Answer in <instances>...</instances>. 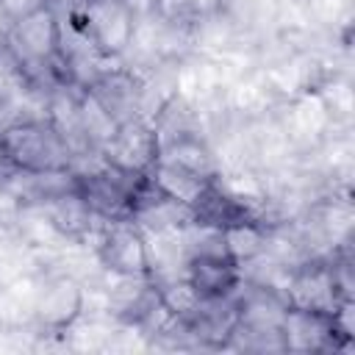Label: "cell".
I'll return each instance as SVG.
<instances>
[{"mask_svg":"<svg viewBox=\"0 0 355 355\" xmlns=\"http://www.w3.org/2000/svg\"><path fill=\"white\" fill-rule=\"evenodd\" d=\"M3 164L17 172L44 175L72 169V150L47 116H22L0 125Z\"/></svg>","mask_w":355,"mask_h":355,"instance_id":"1","label":"cell"},{"mask_svg":"<svg viewBox=\"0 0 355 355\" xmlns=\"http://www.w3.org/2000/svg\"><path fill=\"white\" fill-rule=\"evenodd\" d=\"M69 19L100 55L125 58L136 31V17L122 0H86L69 14Z\"/></svg>","mask_w":355,"mask_h":355,"instance_id":"2","label":"cell"},{"mask_svg":"<svg viewBox=\"0 0 355 355\" xmlns=\"http://www.w3.org/2000/svg\"><path fill=\"white\" fill-rule=\"evenodd\" d=\"M3 44L8 47V53L17 58L19 72L39 67L50 75V61L58 55V44H61V25H58V14L44 6L39 11H33L31 17L8 25Z\"/></svg>","mask_w":355,"mask_h":355,"instance_id":"3","label":"cell"},{"mask_svg":"<svg viewBox=\"0 0 355 355\" xmlns=\"http://www.w3.org/2000/svg\"><path fill=\"white\" fill-rule=\"evenodd\" d=\"M86 283L64 269L47 272L39 277L36 302H33V322L44 333H64L83 316Z\"/></svg>","mask_w":355,"mask_h":355,"instance_id":"4","label":"cell"},{"mask_svg":"<svg viewBox=\"0 0 355 355\" xmlns=\"http://www.w3.org/2000/svg\"><path fill=\"white\" fill-rule=\"evenodd\" d=\"M283 297H286V305L291 308H305V311H319L333 316L336 305L344 300L336 286L333 261L316 255L291 266L286 275Z\"/></svg>","mask_w":355,"mask_h":355,"instance_id":"5","label":"cell"},{"mask_svg":"<svg viewBox=\"0 0 355 355\" xmlns=\"http://www.w3.org/2000/svg\"><path fill=\"white\" fill-rule=\"evenodd\" d=\"M100 155L105 164L130 172V175H147L150 166L158 161V133L155 125L144 116H133L119 122L116 133L100 147Z\"/></svg>","mask_w":355,"mask_h":355,"instance_id":"6","label":"cell"},{"mask_svg":"<svg viewBox=\"0 0 355 355\" xmlns=\"http://www.w3.org/2000/svg\"><path fill=\"white\" fill-rule=\"evenodd\" d=\"M280 338H283V352H330L352 344V338L336 330L330 313L291 308V305L283 313Z\"/></svg>","mask_w":355,"mask_h":355,"instance_id":"7","label":"cell"},{"mask_svg":"<svg viewBox=\"0 0 355 355\" xmlns=\"http://www.w3.org/2000/svg\"><path fill=\"white\" fill-rule=\"evenodd\" d=\"M94 255L103 269L125 272V275H150L144 233L133 219L105 222L94 247Z\"/></svg>","mask_w":355,"mask_h":355,"instance_id":"8","label":"cell"},{"mask_svg":"<svg viewBox=\"0 0 355 355\" xmlns=\"http://www.w3.org/2000/svg\"><path fill=\"white\" fill-rule=\"evenodd\" d=\"M183 275L200 291L202 300H225L233 297L244 280V269L230 261L225 252H194L186 258Z\"/></svg>","mask_w":355,"mask_h":355,"instance_id":"9","label":"cell"},{"mask_svg":"<svg viewBox=\"0 0 355 355\" xmlns=\"http://www.w3.org/2000/svg\"><path fill=\"white\" fill-rule=\"evenodd\" d=\"M147 180H150L161 194H166L169 200H175V202H180V205L191 208L194 216H197V208H200V205L208 200V194L214 191V178H202V175H197V172H191V169H183V166L166 161V158H158V161L150 166Z\"/></svg>","mask_w":355,"mask_h":355,"instance_id":"10","label":"cell"},{"mask_svg":"<svg viewBox=\"0 0 355 355\" xmlns=\"http://www.w3.org/2000/svg\"><path fill=\"white\" fill-rule=\"evenodd\" d=\"M89 92L116 116V122L133 119L139 116V105H141V75L133 72L130 67H116L108 69L103 75L94 78V83L89 86Z\"/></svg>","mask_w":355,"mask_h":355,"instance_id":"11","label":"cell"},{"mask_svg":"<svg viewBox=\"0 0 355 355\" xmlns=\"http://www.w3.org/2000/svg\"><path fill=\"white\" fill-rule=\"evenodd\" d=\"M158 158H166L183 169L202 175V178H216V172H219L216 150H211V144L200 136V130H183V133L161 139Z\"/></svg>","mask_w":355,"mask_h":355,"instance_id":"12","label":"cell"},{"mask_svg":"<svg viewBox=\"0 0 355 355\" xmlns=\"http://www.w3.org/2000/svg\"><path fill=\"white\" fill-rule=\"evenodd\" d=\"M222 230V247L225 255L230 261H236L239 266H247L250 261L261 258L266 250V239H269V225L258 216H239L230 219L227 225L219 227Z\"/></svg>","mask_w":355,"mask_h":355,"instance_id":"13","label":"cell"},{"mask_svg":"<svg viewBox=\"0 0 355 355\" xmlns=\"http://www.w3.org/2000/svg\"><path fill=\"white\" fill-rule=\"evenodd\" d=\"M78 116H80V128L92 150H100L119 128L116 116L89 89H78Z\"/></svg>","mask_w":355,"mask_h":355,"instance_id":"14","label":"cell"},{"mask_svg":"<svg viewBox=\"0 0 355 355\" xmlns=\"http://www.w3.org/2000/svg\"><path fill=\"white\" fill-rule=\"evenodd\" d=\"M153 283H155V294H158V300H161L178 319H183V322L191 319V316L200 311V305L205 302L186 275H175V277L153 280Z\"/></svg>","mask_w":355,"mask_h":355,"instance_id":"15","label":"cell"},{"mask_svg":"<svg viewBox=\"0 0 355 355\" xmlns=\"http://www.w3.org/2000/svg\"><path fill=\"white\" fill-rule=\"evenodd\" d=\"M150 17L175 31H191V25H194L189 0H153Z\"/></svg>","mask_w":355,"mask_h":355,"instance_id":"16","label":"cell"},{"mask_svg":"<svg viewBox=\"0 0 355 355\" xmlns=\"http://www.w3.org/2000/svg\"><path fill=\"white\" fill-rule=\"evenodd\" d=\"M44 6H50V0H0V19L6 22V31H8V25L31 17Z\"/></svg>","mask_w":355,"mask_h":355,"instance_id":"17","label":"cell"},{"mask_svg":"<svg viewBox=\"0 0 355 355\" xmlns=\"http://www.w3.org/2000/svg\"><path fill=\"white\" fill-rule=\"evenodd\" d=\"M189 6H191V17H194V22H197V19H208V17L227 14L230 0H189Z\"/></svg>","mask_w":355,"mask_h":355,"instance_id":"18","label":"cell"},{"mask_svg":"<svg viewBox=\"0 0 355 355\" xmlns=\"http://www.w3.org/2000/svg\"><path fill=\"white\" fill-rule=\"evenodd\" d=\"M0 166H3V150H0Z\"/></svg>","mask_w":355,"mask_h":355,"instance_id":"19","label":"cell"},{"mask_svg":"<svg viewBox=\"0 0 355 355\" xmlns=\"http://www.w3.org/2000/svg\"><path fill=\"white\" fill-rule=\"evenodd\" d=\"M0 44H3V42H0Z\"/></svg>","mask_w":355,"mask_h":355,"instance_id":"20","label":"cell"}]
</instances>
